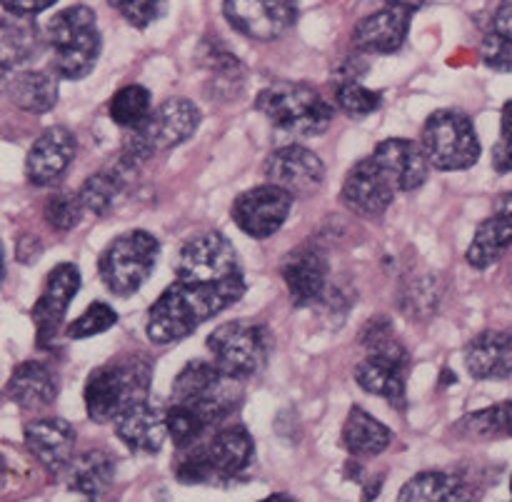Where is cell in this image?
<instances>
[{
    "mask_svg": "<svg viewBox=\"0 0 512 502\" xmlns=\"http://www.w3.org/2000/svg\"><path fill=\"white\" fill-rule=\"evenodd\" d=\"M238 383L240 380L225 375L213 360H190L180 370L170 390V405L165 408L170 440L180 453L198 445L238 410L243 400Z\"/></svg>",
    "mask_w": 512,
    "mask_h": 502,
    "instance_id": "obj_1",
    "label": "cell"
},
{
    "mask_svg": "<svg viewBox=\"0 0 512 502\" xmlns=\"http://www.w3.org/2000/svg\"><path fill=\"white\" fill-rule=\"evenodd\" d=\"M245 295L243 275L218 283H178L170 285L148 310L145 333L153 345H170L188 338L190 333L228 310Z\"/></svg>",
    "mask_w": 512,
    "mask_h": 502,
    "instance_id": "obj_2",
    "label": "cell"
},
{
    "mask_svg": "<svg viewBox=\"0 0 512 502\" xmlns=\"http://www.w3.org/2000/svg\"><path fill=\"white\" fill-rule=\"evenodd\" d=\"M153 365L148 358H115L90 373L85 383V410L93 423H115L133 405L150 398Z\"/></svg>",
    "mask_w": 512,
    "mask_h": 502,
    "instance_id": "obj_3",
    "label": "cell"
},
{
    "mask_svg": "<svg viewBox=\"0 0 512 502\" xmlns=\"http://www.w3.org/2000/svg\"><path fill=\"white\" fill-rule=\"evenodd\" d=\"M253 453V438L243 425L218 428L210 438L185 450L175 478L185 485H225L250 468Z\"/></svg>",
    "mask_w": 512,
    "mask_h": 502,
    "instance_id": "obj_4",
    "label": "cell"
},
{
    "mask_svg": "<svg viewBox=\"0 0 512 502\" xmlns=\"http://www.w3.org/2000/svg\"><path fill=\"white\" fill-rule=\"evenodd\" d=\"M45 40L53 50V70L63 80L90 75L103 50L98 18L88 5H70L55 13L45 25Z\"/></svg>",
    "mask_w": 512,
    "mask_h": 502,
    "instance_id": "obj_5",
    "label": "cell"
},
{
    "mask_svg": "<svg viewBox=\"0 0 512 502\" xmlns=\"http://www.w3.org/2000/svg\"><path fill=\"white\" fill-rule=\"evenodd\" d=\"M363 345L368 355L355 368V383L370 395L388 400L393 408H405V383H408V353L395 338L390 320L375 318L365 328Z\"/></svg>",
    "mask_w": 512,
    "mask_h": 502,
    "instance_id": "obj_6",
    "label": "cell"
},
{
    "mask_svg": "<svg viewBox=\"0 0 512 502\" xmlns=\"http://www.w3.org/2000/svg\"><path fill=\"white\" fill-rule=\"evenodd\" d=\"M255 108L285 135L315 138L333 123V108L328 100L308 83H273L255 98Z\"/></svg>",
    "mask_w": 512,
    "mask_h": 502,
    "instance_id": "obj_7",
    "label": "cell"
},
{
    "mask_svg": "<svg viewBox=\"0 0 512 502\" xmlns=\"http://www.w3.org/2000/svg\"><path fill=\"white\" fill-rule=\"evenodd\" d=\"M200 125V110L188 98H168L148 115L140 128L130 130L125 138L123 163L140 165L155 153L178 148L180 143L193 138Z\"/></svg>",
    "mask_w": 512,
    "mask_h": 502,
    "instance_id": "obj_8",
    "label": "cell"
},
{
    "mask_svg": "<svg viewBox=\"0 0 512 502\" xmlns=\"http://www.w3.org/2000/svg\"><path fill=\"white\" fill-rule=\"evenodd\" d=\"M420 145L428 163L440 173L473 168L483 153L473 120L463 110H435L425 120Z\"/></svg>",
    "mask_w": 512,
    "mask_h": 502,
    "instance_id": "obj_9",
    "label": "cell"
},
{
    "mask_svg": "<svg viewBox=\"0 0 512 502\" xmlns=\"http://www.w3.org/2000/svg\"><path fill=\"white\" fill-rule=\"evenodd\" d=\"M160 243L148 230L118 235L98 258V273L105 288L118 298H130L148 283L158 263Z\"/></svg>",
    "mask_w": 512,
    "mask_h": 502,
    "instance_id": "obj_10",
    "label": "cell"
},
{
    "mask_svg": "<svg viewBox=\"0 0 512 502\" xmlns=\"http://www.w3.org/2000/svg\"><path fill=\"white\" fill-rule=\"evenodd\" d=\"M270 348H273L270 330L250 320H230L213 330L208 338L213 363L235 380H248L258 375L268 365Z\"/></svg>",
    "mask_w": 512,
    "mask_h": 502,
    "instance_id": "obj_11",
    "label": "cell"
},
{
    "mask_svg": "<svg viewBox=\"0 0 512 502\" xmlns=\"http://www.w3.org/2000/svg\"><path fill=\"white\" fill-rule=\"evenodd\" d=\"M175 275L185 283H218L243 273L235 245L218 230H208L190 238L180 248L175 258Z\"/></svg>",
    "mask_w": 512,
    "mask_h": 502,
    "instance_id": "obj_12",
    "label": "cell"
},
{
    "mask_svg": "<svg viewBox=\"0 0 512 502\" xmlns=\"http://www.w3.org/2000/svg\"><path fill=\"white\" fill-rule=\"evenodd\" d=\"M223 13L245 38L268 43L293 28L300 5L298 0H225Z\"/></svg>",
    "mask_w": 512,
    "mask_h": 502,
    "instance_id": "obj_13",
    "label": "cell"
},
{
    "mask_svg": "<svg viewBox=\"0 0 512 502\" xmlns=\"http://www.w3.org/2000/svg\"><path fill=\"white\" fill-rule=\"evenodd\" d=\"M293 195L273 183L240 193L233 203V220L245 235L265 240L278 233L293 208Z\"/></svg>",
    "mask_w": 512,
    "mask_h": 502,
    "instance_id": "obj_14",
    "label": "cell"
},
{
    "mask_svg": "<svg viewBox=\"0 0 512 502\" xmlns=\"http://www.w3.org/2000/svg\"><path fill=\"white\" fill-rule=\"evenodd\" d=\"M80 283H83V278H80V270L73 263H60L50 270L43 293H40L38 303L33 308L38 348H53V343L60 335V328H63L68 305L73 303L75 293L80 290Z\"/></svg>",
    "mask_w": 512,
    "mask_h": 502,
    "instance_id": "obj_15",
    "label": "cell"
},
{
    "mask_svg": "<svg viewBox=\"0 0 512 502\" xmlns=\"http://www.w3.org/2000/svg\"><path fill=\"white\" fill-rule=\"evenodd\" d=\"M395 193H400V190L395 188L388 170L378 163L375 155H368V158L358 160L350 168L340 198H343L345 208L353 210L355 215L375 218V215H383L390 208Z\"/></svg>",
    "mask_w": 512,
    "mask_h": 502,
    "instance_id": "obj_16",
    "label": "cell"
},
{
    "mask_svg": "<svg viewBox=\"0 0 512 502\" xmlns=\"http://www.w3.org/2000/svg\"><path fill=\"white\" fill-rule=\"evenodd\" d=\"M265 180L288 190L293 198L313 195L325 180V163L310 148L300 143L275 148L265 158Z\"/></svg>",
    "mask_w": 512,
    "mask_h": 502,
    "instance_id": "obj_17",
    "label": "cell"
},
{
    "mask_svg": "<svg viewBox=\"0 0 512 502\" xmlns=\"http://www.w3.org/2000/svg\"><path fill=\"white\" fill-rule=\"evenodd\" d=\"M25 448L30 450L40 468L53 478L68 473L75 460V428L63 418H38L25 425Z\"/></svg>",
    "mask_w": 512,
    "mask_h": 502,
    "instance_id": "obj_18",
    "label": "cell"
},
{
    "mask_svg": "<svg viewBox=\"0 0 512 502\" xmlns=\"http://www.w3.org/2000/svg\"><path fill=\"white\" fill-rule=\"evenodd\" d=\"M413 8L385 5L383 10L365 15L353 28V48L370 55H393L405 45L413 23Z\"/></svg>",
    "mask_w": 512,
    "mask_h": 502,
    "instance_id": "obj_19",
    "label": "cell"
},
{
    "mask_svg": "<svg viewBox=\"0 0 512 502\" xmlns=\"http://www.w3.org/2000/svg\"><path fill=\"white\" fill-rule=\"evenodd\" d=\"M75 158V138L68 128L43 130L38 138L33 140L25 158V178L35 185V188H48L55 185L65 175L68 165Z\"/></svg>",
    "mask_w": 512,
    "mask_h": 502,
    "instance_id": "obj_20",
    "label": "cell"
},
{
    "mask_svg": "<svg viewBox=\"0 0 512 502\" xmlns=\"http://www.w3.org/2000/svg\"><path fill=\"white\" fill-rule=\"evenodd\" d=\"M280 273H283L295 308H310V305L320 303V298L325 295L328 260L320 250L310 248V245L290 250L283 263H280Z\"/></svg>",
    "mask_w": 512,
    "mask_h": 502,
    "instance_id": "obj_21",
    "label": "cell"
},
{
    "mask_svg": "<svg viewBox=\"0 0 512 502\" xmlns=\"http://www.w3.org/2000/svg\"><path fill=\"white\" fill-rule=\"evenodd\" d=\"M113 425L120 443L133 453L155 455L163 448L165 438H170L168 413L150 403V398L125 410Z\"/></svg>",
    "mask_w": 512,
    "mask_h": 502,
    "instance_id": "obj_22",
    "label": "cell"
},
{
    "mask_svg": "<svg viewBox=\"0 0 512 502\" xmlns=\"http://www.w3.org/2000/svg\"><path fill=\"white\" fill-rule=\"evenodd\" d=\"M373 155L388 170L400 193L418 190L428 180V158L423 145L408 138H388L375 145Z\"/></svg>",
    "mask_w": 512,
    "mask_h": 502,
    "instance_id": "obj_23",
    "label": "cell"
},
{
    "mask_svg": "<svg viewBox=\"0 0 512 502\" xmlns=\"http://www.w3.org/2000/svg\"><path fill=\"white\" fill-rule=\"evenodd\" d=\"M45 45H48V40H45V33H40L35 15L3 10V20H0V65H3L5 75L33 60Z\"/></svg>",
    "mask_w": 512,
    "mask_h": 502,
    "instance_id": "obj_24",
    "label": "cell"
},
{
    "mask_svg": "<svg viewBox=\"0 0 512 502\" xmlns=\"http://www.w3.org/2000/svg\"><path fill=\"white\" fill-rule=\"evenodd\" d=\"M512 245V193L503 195V198L495 203L493 215L488 220L478 225L473 240H470V248L465 253L468 263L473 268L483 270L490 268L493 263H498L503 258V253Z\"/></svg>",
    "mask_w": 512,
    "mask_h": 502,
    "instance_id": "obj_25",
    "label": "cell"
},
{
    "mask_svg": "<svg viewBox=\"0 0 512 502\" xmlns=\"http://www.w3.org/2000/svg\"><path fill=\"white\" fill-rule=\"evenodd\" d=\"M465 368L475 380H505L512 375V335L485 330L465 348Z\"/></svg>",
    "mask_w": 512,
    "mask_h": 502,
    "instance_id": "obj_26",
    "label": "cell"
},
{
    "mask_svg": "<svg viewBox=\"0 0 512 502\" xmlns=\"http://www.w3.org/2000/svg\"><path fill=\"white\" fill-rule=\"evenodd\" d=\"M8 398L23 410H43L58 398V378L38 360H25L8 380Z\"/></svg>",
    "mask_w": 512,
    "mask_h": 502,
    "instance_id": "obj_27",
    "label": "cell"
},
{
    "mask_svg": "<svg viewBox=\"0 0 512 502\" xmlns=\"http://www.w3.org/2000/svg\"><path fill=\"white\" fill-rule=\"evenodd\" d=\"M5 93L25 113H50L58 103V75L48 70H18L5 78Z\"/></svg>",
    "mask_w": 512,
    "mask_h": 502,
    "instance_id": "obj_28",
    "label": "cell"
},
{
    "mask_svg": "<svg viewBox=\"0 0 512 502\" xmlns=\"http://www.w3.org/2000/svg\"><path fill=\"white\" fill-rule=\"evenodd\" d=\"M68 488L85 500H103L115 483V458L108 450H85L70 463Z\"/></svg>",
    "mask_w": 512,
    "mask_h": 502,
    "instance_id": "obj_29",
    "label": "cell"
},
{
    "mask_svg": "<svg viewBox=\"0 0 512 502\" xmlns=\"http://www.w3.org/2000/svg\"><path fill=\"white\" fill-rule=\"evenodd\" d=\"M340 443L348 450L353 458H375V455L385 453L393 443V433L385 423L368 413V410L353 405L345 418L343 433H340Z\"/></svg>",
    "mask_w": 512,
    "mask_h": 502,
    "instance_id": "obj_30",
    "label": "cell"
},
{
    "mask_svg": "<svg viewBox=\"0 0 512 502\" xmlns=\"http://www.w3.org/2000/svg\"><path fill=\"white\" fill-rule=\"evenodd\" d=\"M395 502H475V493L460 475L425 470L403 485Z\"/></svg>",
    "mask_w": 512,
    "mask_h": 502,
    "instance_id": "obj_31",
    "label": "cell"
},
{
    "mask_svg": "<svg viewBox=\"0 0 512 502\" xmlns=\"http://www.w3.org/2000/svg\"><path fill=\"white\" fill-rule=\"evenodd\" d=\"M480 58L488 68L500 73L512 70V0H500L495 8L488 30L480 40Z\"/></svg>",
    "mask_w": 512,
    "mask_h": 502,
    "instance_id": "obj_32",
    "label": "cell"
},
{
    "mask_svg": "<svg viewBox=\"0 0 512 502\" xmlns=\"http://www.w3.org/2000/svg\"><path fill=\"white\" fill-rule=\"evenodd\" d=\"M108 113L113 123L125 128L128 133L140 128L148 120V115L153 113V108H150V90L143 88V85H125V88H120L110 98Z\"/></svg>",
    "mask_w": 512,
    "mask_h": 502,
    "instance_id": "obj_33",
    "label": "cell"
},
{
    "mask_svg": "<svg viewBox=\"0 0 512 502\" xmlns=\"http://www.w3.org/2000/svg\"><path fill=\"white\" fill-rule=\"evenodd\" d=\"M458 430L480 440L512 438V400L490 405V408L470 413L458 423Z\"/></svg>",
    "mask_w": 512,
    "mask_h": 502,
    "instance_id": "obj_34",
    "label": "cell"
},
{
    "mask_svg": "<svg viewBox=\"0 0 512 502\" xmlns=\"http://www.w3.org/2000/svg\"><path fill=\"white\" fill-rule=\"evenodd\" d=\"M120 188H123L120 175L105 170V173L90 175V178L83 183V188L78 190V195L80 200H83V208L88 210V213L105 215L110 208H113L115 200H118Z\"/></svg>",
    "mask_w": 512,
    "mask_h": 502,
    "instance_id": "obj_35",
    "label": "cell"
},
{
    "mask_svg": "<svg viewBox=\"0 0 512 502\" xmlns=\"http://www.w3.org/2000/svg\"><path fill=\"white\" fill-rule=\"evenodd\" d=\"M335 105L348 118H368V115H373L383 105V95L378 90L365 88L358 80L348 78L335 88Z\"/></svg>",
    "mask_w": 512,
    "mask_h": 502,
    "instance_id": "obj_36",
    "label": "cell"
},
{
    "mask_svg": "<svg viewBox=\"0 0 512 502\" xmlns=\"http://www.w3.org/2000/svg\"><path fill=\"white\" fill-rule=\"evenodd\" d=\"M85 208L83 200H80L78 193H70V190H63V193H53L45 203V220L53 230H73L75 225L83 218Z\"/></svg>",
    "mask_w": 512,
    "mask_h": 502,
    "instance_id": "obj_37",
    "label": "cell"
},
{
    "mask_svg": "<svg viewBox=\"0 0 512 502\" xmlns=\"http://www.w3.org/2000/svg\"><path fill=\"white\" fill-rule=\"evenodd\" d=\"M115 323H118V313H115L110 305L93 303V305H88V310H85V313L80 315L75 323H70L68 338L70 340L93 338V335H100V333H105V330L113 328Z\"/></svg>",
    "mask_w": 512,
    "mask_h": 502,
    "instance_id": "obj_38",
    "label": "cell"
},
{
    "mask_svg": "<svg viewBox=\"0 0 512 502\" xmlns=\"http://www.w3.org/2000/svg\"><path fill=\"white\" fill-rule=\"evenodd\" d=\"M108 5L138 30L150 28L168 10L165 0H108Z\"/></svg>",
    "mask_w": 512,
    "mask_h": 502,
    "instance_id": "obj_39",
    "label": "cell"
},
{
    "mask_svg": "<svg viewBox=\"0 0 512 502\" xmlns=\"http://www.w3.org/2000/svg\"><path fill=\"white\" fill-rule=\"evenodd\" d=\"M493 168L498 173L512 170V100L503 105V113H500V140L493 148Z\"/></svg>",
    "mask_w": 512,
    "mask_h": 502,
    "instance_id": "obj_40",
    "label": "cell"
},
{
    "mask_svg": "<svg viewBox=\"0 0 512 502\" xmlns=\"http://www.w3.org/2000/svg\"><path fill=\"white\" fill-rule=\"evenodd\" d=\"M55 3H58V0H3V10H13V13L23 15H38Z\"/></svg>",
    "mask_w": 512,
    "mask_h": 502,
    "instance_id": "obj_41",
    "label": "cell"
},
{
    "mask_svg": "<svg viewBox=\"0 0 512 502\" xmlns=\"http://www.w3.org/2000/svg\"><path fill=\"white\" fill-rule=\"evenodd\" d=\"M380 3H385V5H403V8L418 10L420 5L425 3V0H380Z\"/></svg>",
    "mask_w": 512,
    "mask_h": 502,
    "instance_id": "obj_42",
    "label": "cell"
},
{
    "mask_svg": "<svg viewBox=\"0 0 512 502\" xmlns=\"http://www.w3.org/2000/svg\"><path fill=\"white\" fill-rule=\"evenodd\" d=\"M260 502H298V500H293L290 495H270V498H265Z\"/></svg>",
    "mask_w": 512,
    "mask_h": 502,
    "instance_id": "obj_43",
    "label": "cell"
},
{
    "mask_svg": "<svg viewBox=\"0 0 512 502\" xmlns=\"http://www.w3.org/2000/svg\"><path fill=\"white\" fill-rule=\"evenodd\" d=\"M85 502H110V500H105V498H103V500H85Z\"/></svg>",
    "mask_w": 512,
    "mask_h": 502,
    "instance_id": "obj_44",
    "label": "cell"
},
{
    "mask_svg": "<svg viewBox=\"0 0 512 502\" xmlns=\"http://www.w3.org/2000/svg\"><path fill=\"white\" fill-rule=\"evenodd\" d=\"M510 493H512V480H510Z\"/></svg>",
    "mask_w": 512,
    "mask_h": 502,
    "instance_id": "obj_45",
    "label": "cell"
}]
</instances>
